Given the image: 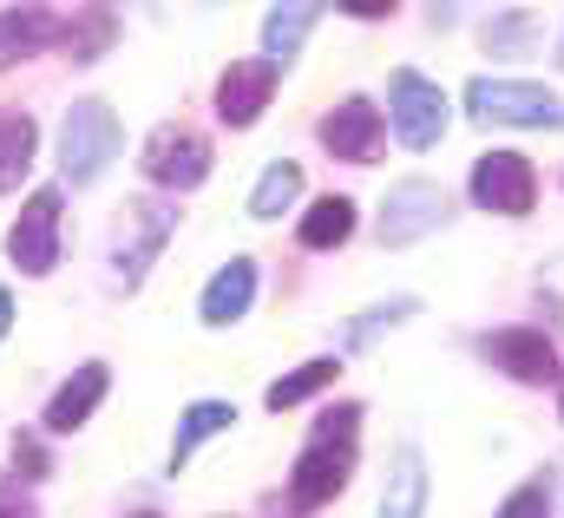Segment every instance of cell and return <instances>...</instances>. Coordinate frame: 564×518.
<instances>
[{"label":"cell","mask_w":564,"mask_h":518,"mask_svg":"<svg viewBox=\"0 0 564 518\" xmlns=\"http://www.w3.org/2000/svg\"><path fill=\"white\" fill-rule=\"evenodd\" d=\"M388 119H394V138L408 151H433L446 131V93L426 73L401 66V73H388Z\"/></svg>","instance_id":"obj_4"},{"label":"cell","mask_w":564,"mask_h":518,"mask_svg":"<svg viewBox=\"0 0 564 518\" xmlns=\"http://www.w3.org/2000/svg\"><path fill=\"white\" fill-rule=\"evenodd\" d=\"M132 518H158V512H132Z\"/></svg>","instance_id":"obj_32"},{"label":"cell","mask_w":564,"mask_h":518,"mask_svg":"<svg viewBox=\"0 0 564 518\" xmlns=\"http://www.w3.org/2000/svg\"><path fill=\"white\" fill-rule=\"evenodd\" d=\"M250 302H257V262L250 257H230L210 282H204V295H197V315L210 322V328H224V322H243L250 315Z\"/></svg>","instance_id":"obj_12"},{"label":"cell","mask_w":564,"mask_h":518,"mask_svg":"<svg viewBox=\"0 0 564 518\" xmlns=\"http://www.w3.org/2000/svg\"><path fill=\"white\" fill-rule=\"evenodd\" d=\"M322 144H328V158H348V164H375V158L388 151V119H381V106H375L368 93L341 99V106L322 119Z\"/></svg>","instance_id":"obj_8"},{"label":"cell","mask_w":564,"mask_h":518,"mask_svg":"<svg viewBox=\"0 0 564 518\" xmlns=\"http://www.w3.org/2000/svg\"><path fill=\"white\" fill-rule=\"evenodd\" d=\"M119 144H126V126H119L112 106H99V99L66 106V119H59V171L73 184H93L119 158Z\"/></svg>","instance_id":"obj_1"},{"label":"cell","mask_w":564,"mask_h":518,"mask_svg":"<svg viewBox=\"0 0 564 518\" xmlns=\"http://www.w3.org/2000/svg\"><path fill=\"white\" fill-rule=\"evenodd\" d=\"M558 413H564V381H558Z\"/></svg>","instance_id":"obj_31"},{"label":"cell","mask_w":564,"mask_h":518,"mask_svg":"<svg viewBox=\"0 0 564 518\" xmlns=\"http://www.w3.org/2000/svg\"><path fill=\"white\" fill-rule=\"evenodd\" d=\"M335 375H341V355H322V361H302L295 375H282V381H270V393H263V400H270L276 413H282V407H302L308 393H322L328 381H335Z\"/></svg>","instance_id":"obj_23"},{"label":"cell","mask_w":564,"mask_h":518,"mask_svg":"<svg viewBox=\"0 0 564 518\" xmlns=\"http://www.w3.org/2000/svg\"><path fill=\"white\" fill-rule=\"evenodd\" d=\"M237 420V407L230 400H191L184 407V420H177V440H171V473H184L191 466V453L210 440V433H224Z\"/></svg>","instance_id":"obj_15"},{"label":"cell","mask_w":564,"mask_h":518,"mask_svg":"<svg viewBox=\"0 0 564 518\" xmlns=\"http://www.w3.org/2000/svg\"><path fill=\"white\" fill-rule=\"evenodd\" d=\"M112 26H119V20H112L106 7L79 13V26H73V40H79V46H73V60H79V66H86V60H99V53L112 46Z\"/></svg>","instance_id":"obj_25"},{"label":"cell","mask_w":564,"mask_h":518,"mask_svg":"<svg viewBox=\"0 0 564 518\" xmlns=\"http://www.w3.org/2000/svg\"><path fill=\"white\" fill-rule=\"evenodd\" d=\"M33 151H40V126L26 112H0V197L20 191V177L33 171Z\"/></svg>","instance_id":"obj_16"},{"label":"cell","mask_w":564,"mask_h":518,"mask_svg":"<svg viewBox=\"0 0 564 518\" xmlns=\"http://www.w3.org/2000/svg\"><path fill=\"white\" fill-rule=\"evenodd\" d=\"M492 60H525L532 46H539V26H532V13L525 7H506V13H492L486 20V40H479Z\"/></svg>","instance_id":"obj_22"},{"label":"cell","mask_w":564,"mask_h":518,"mask_svg":"<svg viewBox=\"0 0 564 518\" xmlns=\"http://www.w3.org/2000/svg\"><path fill=\"white\" fill-rule=\"evenodd\" d=\"M348 479H355V440H308L302 460H295V473H289V499H295V512H315Z\"/></svg>","instance_id":"obj_7"},{"label":"cell","mask_w":564,"mask_h":518,"mask_svg":"<svg viewBox=\"0 0 564 518\" xmlns=\"http://www.w3.org/2000/svg\"><path fill=\"white\" fill-rule=\"evenodd\" d=\"M139 217H144V237L132 244V257H119V276H126V289H139L144 269H151V257H158V250H164V237L177 230V211H171V204H139Z\"/></svg>","instance_id":"obj_20"},{"label":"cell","mask_w":564,"mask_h":518,"mask_svg":"<svg viewBox=\"0 0 564 518\" xmlns=\"http://www.w3.org/2000/svg\"><path fill=\"white\" fill-rule=\"evenodd\" d=\"M59 211H66L59 191H33V197L20 204V217H13V230H7V257H13L20 276H46V269L59 262Z\"/></svg>","instance_id":"obj_5"},{"label":"cell","mask_w":564,"mask_h":518,"mask_svg":"<svg viewBox=\"0 0 564 518\" xmlns=\"http://www.w3.org/2000/svg\"><path fill=\"white\" fill-rule=\"evenodd\" d=\"M473 204L479 211H499V217H525L539 204V171L519 151H486L473 164Z\"/></svg>","instance_id":"obj_6"},{"label":"cell","mask_w":564,"mask_h":518,"mask_svg":"<svg viewBox=\"0 0 564 518\" xmlns=\"http://www.w3.org/2000/svg\"><path fill=\"white\" fill-rule=\"evenodd\" d=\"M295 197H302V164H295V158H276V164L257 177V191H250V217L270 224V217H282Z\"/></svg>","instance_id":"obj_21"},{"label":"cell","mask_w":564,"mask_h":518,"mask_svg":"<svg viewBox=\"0 0 564 518\" xmlns=\"http://www.w3.org/2000/svg\"><path fill=\"white\" fill-rule=\"evenodd\" d=\"M7 328H13V295L0 289V335H7Z\"/></svg>","instance_id":"obj_29"},{"label":"cell","mask_w":564,"mask_h":518,"mask_svg":"<svg viewBox=\"0 0 564 518\" xmlns=\"http://www.w3.org/2000/svg\"><path fill=\"white\" fill-rule=\"evenodd\" d=\"M144 177L151 184H171V191H197L210 177V144L197 131H177V126H158L151 144H144Z\"/></svg>","instance_id":"obj_10"},{"label":"cell","mask_w":564,"mask_h":518,"mask_svg":"<svg viewBox=\"0 0 564 518\" xmlns=\"http://www.w3.org/2000/svg\"><path fill=\"white\" fill-rule=\"evenodd\" d=\"M322 20V7H270L263 13V60L270 66H289L302 53V33Z\"/></svg>","instance_id":"obj_18"},{"label":"cell","mask_w":564,"mask_h":518,"mask_svg":"<svg viewBox=\"0 0 564 518\" xmlns=\"http://www.w3.org/2000/svg\"><path fill=\"white\" fill-rule=\"evenodd\" d=\"M492 518H552V486H545V479H525Z\"/></svg>","instance_id":"obj_26"},{"label":"cell","mask_w":564,"mask_h":518,"mask_svg":"<svg viewBox=\"0 0 564 518\" xmlns=\"http://www.w3.org/2000/svg\"><path fill=\"white\" fill-rule=\"evenodd\" d=\"M355 427H361V407H328L315 420V440H355Z\"/></svg>","instance_id":"obj_27"},{"label":"cell","mask_w":564,"mask_h":518,"mask_svg":"<svg viewBox=\"0 0 564 518\" xmlns=\"http://www.w3.org/2000/svg\"><path fill=\"white\" fill-rule=\"evenodd\" d=\"M545 289H552V295H564V262H558V269H545Z\"/></svg>","instance_id":"obj_30"},{"label":"cell","mask_w":564,"mask_h":518,"mask_svg":"<svg viewBox=\"0 0 564 518\" xmlns=\"http://www.w3.org/2000/svg\"><path fill=\"white\" fill-rule=\"evenodd\" d=\"M479 355H486L499 375L525 381V388L558 381V348H552V335H545V328H492V335L479 342Z\"/></svg>","instance_id":"obj_9"},{"label":"cell","mask_w":564,"mask_h":518,"mask_svg":"<svg viewBox=\"0 0 564 518\" xmlns=\"http://www.w3.org/2000/svg\"><path fill=\"white\" fill-rule=\"evenodd\" d=\"M13 473H26V479H40V473H46V453H40V440H13Z\"/></svg>","instance_id":"obj_28"},{"label":"cell","mask_w":564,"mask_h":518,"mask_svg":"<svg viewBox=\"0 0 564 518\" xmlns=\"http://www.w3.org/2000/svg\"><path fill=\"white\" fill-rule=\"evenodd\" d=\"M46 40H53L46 7H0V66H13L20 53H40Z\"/></svg>","instance_id":"obj_17"},{"label":"cell","mask_w":564,"mask_h":518,"mask_svg":"<svg viewBox=\"0 0 564 518\" xmlns=\"http://www.w3.org/2000/svg\"><path fill=\"white\" fill-rule=\"evenodd\" d=\"M558 66H564V46H558Z\"/></svg>","instance_id":"obj_33"},{"label":"cell","mask_w":564,"mask_h":518,"mask_svg":"<svg viewBox=\"0 0 564 518\" xmlns=\"http://www.w3.org/2000/svg\"><path fill=\"white\" fill-rule=\"evenodd\" d=\"M466 119L473 126L545 131V126H564V106H558V93H545L532 79H473L466 86Z\"/></svg>","instance_id":"obj_2"},{"label":"cell","mask_w":564,"mask_h":518,"mask_svg":"<svg viewBox=\"0 0 564 518\" xmlns=\"http://www.w3.org/2000/svg\"><path fill=\"white\" fill-rule=\"evenodd\" d=\"M355 237V197H315L302 217V250H341Z\"/></svg>","instance_id":"obj_19"},{"label":"cell","mask_w":564,"mask_h":518,"mask_svg":"<svg viewBox=\"0 0 564 518\" xmlns=\"http://www.w3.org/2000/svg\"><path fill=\"white\" fill-rule=\"evenodd\" d=\"M106 388H112V368H106V361H86V368L66 381V388L46 400V427H53V433H73V427H86V420H93V407L106 400Z\"/></svg>","instance_id":"obj_13"},{"label":"cell","mask_w":564,"mask_h":518,"mask_svg":"<svg viewBox=\"0 0 564 518\" xmlns=\"http://www.w3.org/2000/svg\"><path fill=\"white\" fill-rule=\"evenodd\" d=\"M414 309H421L414 295H394V302H381V309H368V315H355V322H341V348H348V355H361V348H368L375 335H388V328H401V322H408Z\"/></svg>","instance_id":"obj_24"},{"label":"cell","mask_w":564,"mask_h":518,"mask_svg":"<svg viewBox=\"0 0 564 518\" xmlns=\"http://www.w3.org/2000/svg\"><path fill=\"white\" fill-rule=\"evenodd\" d=\"M276 99V66L270 60H230V73L217 79V119L224 126H257Z\"/></svg>","instance_id":"obj_11"},{"label":"cell","mask_w":564,"mask_h":518,"mask_svg":"<svg viewBox=\"0 0 564 518\" xmlns=\"http://www.w3.org/2000/svg\"><path fill=\"white\" fill-rule=\"evenodd\" d=\"M446 224H453L446 191H440V184H426V177H401V184L388 191V204H381L375 237H381V250H408V244H421V237L446 230Z\"/></svg>","instance_id":"obj_3"},{"label":"cell","mask_w":564,"mask_h":518,"mask_svg":"<svg viewBox=\"0 0 564 518\" xmlns=\"http://www.w3.org/2000/svg\"><path fill=\"white\" fill-rule=\"evenodd\" d=\"M381 518H426V460L414 440L394 453V473H388V493H381Z\"/></svg>","instance_id":"obj_14"}]
</instances>
